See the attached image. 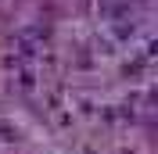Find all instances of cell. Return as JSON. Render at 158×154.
<instances>
[]
</instances>
